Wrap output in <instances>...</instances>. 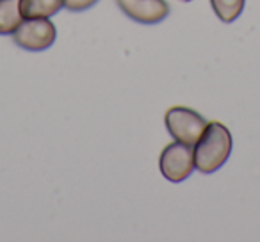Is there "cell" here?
<instances>
[{"instance_id": "6da1fadb", "label": "cell", "mask_w": 260, "mask_h": 242, "mask_svg": "<svg viewBox=\"0 0 260 242\" xmlns=\"http://www.w3.org/2000/svg\"><path fill=\"white\" fill-rule=\"evenodd\" d=\"M194 166L200 173L210 175L228 160L232 153V134L217 121L207 123L203 134L192 146Z\"/></svg>"}, {"instance_id": "7a4b0ae2", "label": "cell", "mask_w": 260, "mask_h": 242, "mask_svg": "<svg viewBox=\"0 0 260 242\" xmlns=\"http://www.w3.org/2000/svg\"><path fill=\"white\" fill-rule=\"evenodd\" d=\"M207 121L202 114L187 107H171L166 112V127L175 141L194 146L207 127Z\"/></svg>"}, {"instance_id": "3957f363", "label": "cell", "mask_w": 260, "mask_h": 242, "mask_svg": "<svg viewBox=\"0 0 260 242\" xmlns=\"http://www.w3.org/2000/svg\"><path fill=\"white\" fill-rule=\"evenodd\" d=\"M159 167L166 180L175 182V184L184 182L196 169L192 146L184 145L180 141H175L171 145H168L162 150V153H160Z\"/></svg>"}, {"instance_id": "277c9868", "label": "cell", "mask_w": 260, "mask_h": 242, "mask_svg": "<svg viewBox=\"0 0 260 242\" xmlns=\"http://www.w3.org/2000/svg\"><path fill=\"white\" fill-rule=\"evenodd\" d=\"M55 25L48 18H23L18 29L13 32L15 43L23 50H47L55 41Z\"/></svg>"}, {"instance_id": "5b68a950", "label": "cell", "mask_w": 260, "mask_h": 242, "mask_svg": "<svg viewBox=\"0 0 260 242\" xmlns=\"http://www.w3.org/2000/svg\"><path fill=\"white\" fill-rule=\"evenodd\" d=\"M126 16L139 23H159L170 15L166 0H116Z\"/></svg>"}, {"instance_id": "8992f818", "label": "cell", "mask_w": 260, "mask_h": 242, "mask_svg": "<svg viewBox=\"0 0 260 242\" xmlns=\"http://www.w3.org/2000/svg\"><path fill=\"white\" fill-rule=\"evenodd\" d=\"M64 8V0H20L23 18H50Z\"/></svg>"}, {"instance_id": "52a82bcc", "label": "cell", "mask_w": 260, "mask_h": 242, "mask_svg": "<svg viewBox=\"0 0 260 242\" xmlns=\"http://www.w3.org/2000/svg\"><path fill=\"white\" fill-rule=\"evenodd\" d=\"M22 22L20 0H0V36L13 34Z\"/></svg>"}, {"instance_id": "ba28073f", "label": "cell", "mask_w": 260, "mask_h": 242, "mask_svg": "<svg viewBox=\"0 0 260 242\" xmlns=\"http://www.w3.org/2000/svg\"><path fill=\"white\" fill-rule=\"evenodd\" d=\"M246 0H210L214 13L224 23H232L241 16Z\"/></svg>"}, {"instance_id": "9c48e42d", "label": "cell", "mask_w": 260, "mask_h": 242, "mask_svg": "<svg viewBox=\"0 0 260 242\" xmlns=\"http://www.w3.org/2000/svg\"><path fill=\"white\" fill-rule=\"evenodd\" d=\"M98 0H64V8L70 11H84L96 4Z\"/></svg>"}, {"instance_id": "30bf717a", "label": "cell", "mask_w": 260, "mask_h": 242, "mask_svg": "<svg viewBox=\"0 0 260 242\" xmlns=\"http://www.w3.org/2000/svg\"><path fill=\"white\" fill-rule=\"evenodd\" d=\"M182 2H191V0H182Z\"/></svg>"}]
</instances>
